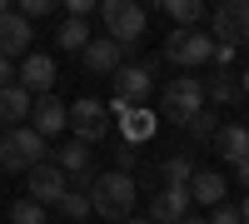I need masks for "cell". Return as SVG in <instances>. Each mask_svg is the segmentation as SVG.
Segmentation results:
<instances>
[{"mask_svg": "<svg viewBox=\"0 0 249 224\" xmlns=\"http://www.w3.org/2000/svg\"><path fill=\"white\" fill-rule=\"evenodd\" d=\"M50 150H45V135H35L30 125H15L0 135V170H15V174H30L35 165H45Z\"/></svg>", "mask_w": 249, "mask_h": 224, "instance_id": "2", "label": "cell"}, {"mask_svg": "<svg viewBox=\"0 0 249 224\" xmlns=\"http://www.w3.org/2000/svg\"><path fill=\"white\" fill-rule=\"evenodd\" d=\"M234 174H239V185L249 190V159H244V165H234Z\"/></svg>", "mask_w": 249, "mask_h": 224, "instance_id": "31", "label": "cell"}, {"mask_svg": "<svg viewBox=\"0 0 249 224\" xmlns=\"http://www.w3.org/2000/svg\"><path fill=\"white\" fill-rule=\"evenodd\" d=\"M184 224H210V219H195V214H190V219H184Z\"/></svg>", "mask_w": 249, "mask_h": 224, "instance_id": "34", "label": "cell"}, {"mask_svg": "<svg viewBox=\"0 0 249 224\" xmlns=\"http://www.w3.org/2000/svg\"><path fill=\"white\" fill-rule=\"evenodd\" d=\"M70 125H75V139H80V145H100V139L110 135V105L80 95L75 105H70Z\"/></svg>", "mask_w": 249, "mask_h": 224, "instance_id": "7", "label": "cell"}, {"mask_svg": "<svg viewBox=\"0 0 249 224\" xmlns=\"http://www.w3.org/2000/svg\"><path fill=\"white\" fill-rule=\"evenodd\" d=\"M239 90H244V95H249V70H244V80H239Z\"/></svg>", "mask_w": 249, "mask_h": 224, "instance_id": "33", "label": "cell"}, {"mask_svg": "<svg viewBox=\"0 0 249 224\" xmlns=\"http://www.w3.org/2000/svg\"><path fill=\"white\" fill-rule=\"evenodd\" d=\"M25 55H30V20L0 10V60H25Z\"/></svg>", "mask_w": 249, "mask_h": 224, "instance_id": "10", "label": "cell"}, {"mask_svg": "<svg viewBox=\"0 0 249 224\" xmlns=\"http://www.w3.org/2000/svg\"><path fill=\"white\" fill-rule=\"evenodd\" d=\"M100 15H105V30H110V40L120 50H130L135 40L144 35V10L135 5V0H105Z\"/></svg>", "mask_w": 249, "mask_h": 224, "instance_id": "6", "label": "cell"}, {"mask_svg": "<svg viewBox=\"0 0 249 224\" xmlns=\"http://www.w3.org/2000/svg\"><path fill=\"white\" fill-rule=\"evenodd\" d=\"M55 40H60V50H75V55H85V45H90V25H85V20H65Z\"/></svg>", "mask_w": 249, "mask_h": 224, "instance_id": "23", "label": "cell"}, {"mask_svg": "<svg viewBox=\"0 0 249 224\" xmlns=\"http://www.w3.org/2000/svg\"><path fill=\"white\" fill-rule=\"evenodd\" d=\"M184 130H190L195 139H214V135H219V120H214L210 110H199V115H195L190 125H184Z\"/></svg>", "mask_w": 249, "mask_h": 224, "instance_id": "26", "label": "cell"}, {"mask_svg": "<svg viewBox=\"0 0 249 224\" xmlns=\"http://www.w3.org/2000/svg\"><path fill=\"white\" fill-rule=\"evenodd\" d=\"M10 224H50V219H45V205H35V199L25 194V199L10 205Z\"/></svg>", "mask_w": 249, "mask_h": 224, "instance_id": "24", "label": "cell"}, {"mask_svg": "<svg viewBox=\"0 0 249 224\" xmlns=\"http://www.w3.org/2000/svg\"><path fill=\"white\" fill-rule=\"evenodd\" d=\"M249 40V0H224L214 10V45H244Z\"/></svg>", "mask_w": 249, "mask_h": 224, "instance_id": "8", "label": "cell"}, {"mask_svg": "<svg viewBox=\"0 0 249 224\" xmlns=\"http://www.w3.org/2000/svg\"><path fill=\"white\" fill-rule=\"evenodd\" d=\"M190 190H160L150 205V224H184L190 219Z\"/></svg>", "mask_w": 249, "mask_h": 224, "instance_id": "13", "label": "cell"}, {"mask_svg": "<svg viewBox=\"0 0 249 224\" xmlns=\"http://www.w3.org/2000/svg\"><path fill=\"white\" fill-rule=\"evenodd\" d=\"M164 60L179 65V70L210 65V60H214V35H204V30H175L170 40H164Z\"/></svg>", "mask_w": 249, "mask_h": 224, "instance_id": "5", "label": "cell"}, {"mask_svg": "<svg viewBox=\"0 0 249 224\" xmlns=\"http://www.w3.org/2000/svg\"><path fill=\"white\" fill-rule=\"evenodd\" d=\"M234 60V45H214V65H230Z\"/></svg>", "mask_w": 249, "mask_h": 224, "instance_id": "30", "label": "cell"}, {"mask_svg": "<svg viewBox=\"0 0 249 224\" xmlns=\"http://www.w3.org/2000/svg\"><path fill=\"white\" fill-rule=\"evenodd\" d=\"M160 110L164 120H175V125H190V120L204 110V80H170V85L160 90Z\"/></svg>", "mask_w": 249, "mask_h": 224, "instance_id": "3", "label": "cell"}, {"mask_svg": "<svg viewBox=\"0 0 249 224\" xmlns=\"http://www.w3.org/2000/svg\"><path fill=\"white\" fill-rule=\"evenodd\" d=\"M30 120H35L30 130L50 139V135H60V130L70 125V105H65V100H55V95H40L35 105H30Z\"/></svg>", "mask_w": 249, "mask_h": 224, "instance_id": "12", "label": "cell"}, {"mask_svg": "<svg viewBox=\"0 0 249 224\" xmlns=\"http://www.w3.org/2000/svg\"><path fill=\"white\" fill-rule=\"evenodd\" d=\"M124 224H150V219H124Z\"/></svg>", "mask_w": 249, "mask_h": 224, "instance_id": "35", "label": "cell"}, {"mask_svg": "<svg viewBox=\"0 0 249 224\" xmlns=\"http://www.w3.org/2000/svg\"><path fill=\"white\" fill-rule=\"evenodd\" d=\"M120 130H124L130 145H140V139L155 135V115H150V110H120Z\"/></svg>", "mask_w": 249, "mask_h": 224, "instance_id": "21", "label": "cell"}, {"mask_svg": "<svg viewBox=\"0 0 249 224\" xmlns=\"http://www.w3.org/2000/svg\"><path fill=\"white\" fill-rule=\"evenodd\" d=\"M120 55H124V50L105 35V40H90V45H85V65H90L95 75H115V70H120Z\"/></svg>", "mask_w": 249, "mask_h": 224, "instance_id": "17", "label": "cell"}, {"mask_svg": "<svg viewBox=\"0 0 249 224\" xmlns=\"http://www.w3.org/2000/svg\"><path fill=\"white\" fill-rule=\"evenodd\" d=\"M239 219H244V224H249V199H239Z\"/></svg>", "mask_w": 249, "mask_h": 224, "instance_id": "32", "label": "cell"}, {"mask_svg": "<svg viewBox=\"0 0 249 224\" xmlns=\"http://www.w3.org/2000/svg\"><path fill=\"white\" fill-rule=\"evenodd\" d=\"M15 85L20 90H25V95H50V85H55V60L50 55H25V60H20V80H15Z\"/></svg>", "mask_w": 249, "mask_h": 224, "instance_id": "11", "label": "cell"}, {"mask_svg": "<svg viewBox=\"0 0 249 224\" xmlns=\"http://www.w3.org/2000/svg\"><path fill=\"white\" fill-rule=\"evenodd\" d=\"M135 179L130 174H120V170H110V174H95L90 179V209L95 214H105L110 224H124L130 219V209H135Z\"/></svg>", "mask_w": 249, "mask_h": 224, "instance_id": "1", "label": "cell"}, {"mask_svg": "<svg viewBox=\"0 0 249 224\" xmlns=\"http://www.w3.org/2000/svg\"><path fill=\"white\" fill-rule=\"evenodd\" d=\"M164 10L179 30H204V5L199 0H164Z\"/></svg>", "mask_w": 249, "mask_h": 224, "instance_id": "20", "label": "cell"}, {"mask_svg": "<svg viewBox=\"0 0 249 224\" xmlns=\"http://www.w3.org/2000/svg\"><path fill=\"white\" fill-rule=\"evenodd\" d=\"M214 150H219V159H230V165H244V159H249V125L224 120L219 135H214Z\"/></svg>", "mask_w": 249, "mask_h": 224, "instance_id": "14", "label": "cell"}, {"mask_svg": "<svg viewBox=\"0 0 249 224\" xmlns=\"http://www.w3.org/2000/svg\"><path fill=\"white\" fill-rule=\"evenodd\" d=\"M30 105H35V95H25L20 85H5V90H0V120H5L10 130L20 125V120H30Z\"/></svg>", "mask_w": 249, "mask_h": 224, "instance_id": "18", "label": "cell"}, {"mask_svg": "<svg viewBox=\"0 0 249 224\" xmlns=\"http://www.w3.org/2000/svg\"><path fill=\"white\" fill-rule=\"evenodd\" d=\"M15 80H20V70H15V60H0V90H5V85H15Z\"/></svg>", "mask_w": 249, "mask_h": 224, "instance_id": "29", "label": "cell"}, {"mask_svg": "<svg viewBox=\"0 0 249 224\" xmlns=\"http://www.w3.org/2000/svg\"><path fill=\"white\" fill-rule=\"evenodd\" d=\"M210 224H244V219H239V205H230V199H224V205H214Z\"/></svg>", "mask_w": 249, "mask_h": 224, "instance_id": "28", "label": "cell"}, {"mask_svg": "<svg viewBox=\"0 0 249 224\" xmlns=\"http://www.w3.org/2000/svg\"><path fill=\"white\" fill-rule=\"evenodd\" d=\"M60 209H65V219H85V214H95V209H90V194H80V190H70L65 199H60Z\"/></svg>", "mask_w": 249, "mask_h": 224, "instance_id": "25", "label": "cell"}, {"mask_svg": "<svg viewBox=\"0 0 249 224\" xmlns=\"http://www.w3.org/2000/svg\"><path fill=\"white\" fill-rule=\"evenodd\" d=\"M160 179H164V190H190V179H195V159L190 155H170L160 165Z\"/></svg>", "mask_w": 249, "mask_h": 224, "instance_id": "19", "label": "cell"}, {"mask_svg": "<svg viewBox=\"0 0 249 224\" xmlns=\"http://www.w3.org/2000/svg\"><path fill=\"white\" fill-rule=\"evenodd\" d=\"M25 179H30V199H35V205H45V209H50V205H60V199L70 194L65 174H60V170L50 165V159H45V165H35Z\"/></svg>", "mask_w": 249, "mask_h": 224, "instance_id": "9", "label": "cell"}, {"mask_svg": "<svg viewBox=\"0 0 249 224\" xmlns=\"http://www.w3.org/2000/svg\"><path fill=\"white\" fill-rule=\"evenodd\" d=\"M224 194H230V185H224L219 170H195V179H190V205L214 209V205H224Z\"/></svg>", "mask_w": 249, "mask_h": 224, "instance_id": "15", "label": "cell"}, {"mask_svg": "<svg viewBox=\"0 0 249 224\" xmlns=\"http://www.w3.org/2000/svg\"><path fill=\"white\" fill-rule=\"evenodd\" d=\"M150 95H155V75L150 65H120L115 70V100H110V110H144L150 105Z\"/></svg>", "mask_w": 249, "mask_h": 224, "instance_id": "4", "label": "cell"}, {"mask_svg": "<svg viewBox=\"0 0 249 224\" xmlns=\"http://www.w3.org/2000/svg\"><path fill=\"white\" fill-rule=\"evenodd\" d=\"M50 165L65 174V179H70V174H80V179H85V174H90V145L70 139V145H60V150H55V159H50Z\"/></svg>", "mask_w": 249, "mask_h": 224, "instance_id": "16", "label": "cell"}, {"mask_svg": "<svg viewBox=\"0 0 249 224\" xmlns=\"http://www.w3.org/2000/svg\"><path fill=\"white\" fill-rule=\"evenodd\" d=\"M204 100H214V105H230V100H239V80L230 70H214L210 80H204Z\"/></svg>", "mask_w": 249, "mask_h": 224, "instance_id": "22", "label": "cell"}, {"mask_svg": "<svg viewBox=\"0 0 249 224\" xmlns=\"http://www.w3.org/2000/svg\"><path fill=\"white\" fill-rule=\"evenodd\" d=\"M15 15H20V20H45V15H50V0H20Z\"/></svg>", "mask_w": 249, "mask_h": 224, "instance_id": "27", "label": "cell"}]
</instances>
